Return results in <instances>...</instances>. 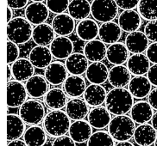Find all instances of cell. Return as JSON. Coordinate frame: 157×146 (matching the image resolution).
I'll return each mask as SVG.
<instances>
[{"mask_svg":"<svg viewBox=\"0 0 157 146\" xmlns=\"http://www.w3.org/2000/svg\"><path fill=\"white\" fill-rule=\"evenodd\" d=\"M133 105V96L124 88H114L107 94L105 106L113 115L126 114L131 110Z\"/></svg>","mask_w":157,"mask_h":146,"instance_id":"6da1fadb","label":"cell"},{"mask_svg":"<svg viewBox=\"0 0 157 146\" xmlns=\"http://www.w3.org/2000/svg\"><path fill=\"white\" fill-rule=\"evenodd\" d=\"M70 118L61 110H53L46 114L43 119V127L51 137H57L69 132Z\"/></svg>","mask_w":157,"mask_h":146,"instance_id":"7a4b0ae2","label":"cell"},{"mask_svg":"<svg viewBox=\"0 0 157 146\" xmlns=\"http://www.w3.org/2000/svg\"><path fill=\"white\" fill-rule=\"evenodd\" d=\"M33 24L22 16L15 17L7 25L8 40L17 45L27 43L32 38Z\"/></svg>","mask_w":157,"mask_h":146,"instance_id":"3957f363","label":"cell"},{"mask_svg":"<svg viewBox=\"0 0 157 146\" xmlns=\"http://www.w3.org/2000/svg\"><path fill=\"white\" fill-rule=\"evenodd\" d=\"M132 118L122 114L116 115L108 126V132L110 133L115 141L120 142L129 140L134 136L136 125Z\"/></svg>","mask_w":157,"mask_h":146,"instance_id":"277c9868","label":"cell"},{"mask_svg":"<svg viewBox=\"0 0 157 146\" xmlns=\"http://www.w3.org/2000/svg\"><path fill=\"white\" fill-rule=\"evenodd\" d=\"M46 110L41 101L36 100H27L19 108V116L30 126L39 125L45 118Z\"/></svg>","mask_w":157,"mask_h":146,"instance_id":"5b68a950","label":"cell"},{"mask_svg":"<svg viewBox=\"0 0 157 146\" xmlns=\"http://www.w3.org/2000/svg\"><path fill=\"white\" fill-rule=\"evenodd\" d=\"M91 6L93 17L99 23L111 22L117 16L119 7L115 0H93Z\"/></svg>","mask_w":157,"mask_h":146,"instance_id":"8992f818","label":"cell"},{"mask_svg":"<svg viewBox=\"0 0 157 146\" xmlns=\"http://www.w3.org/2000/svg\"><path fill=\"white\" fill-rule=\"evenodd\" d=\"M28 91L22 82L14 80L7 84V105L9 108H20L27 100Z\"/></svg>","mask_w":157,"mask_h":146,"instance_id":"52a82bcc","label":"cell"},{"mask_svg":"<svg viewBox=\"0 0 157 146\" xmlns=\"http://www.w3.org/2000/svg\"><path fill=\"white\" fill-rule=\"evenodd\" d=\"M49 16V9L42 2H34L27 5L25 18L33 25L44 23Z\"/></svg>","mask_w":157,"mask_h":146,"instance_id":"ba28073f","label":"cell"},{"mask_svg":"<svg viewBox=\"0 0 157 146\" xmlns=\"http://www.w3.org/2000/svg\"><path fill=\"white\" fill-rule=\"evenodd\" d=\"M53 56L57 60H67L74 52V43L67 36L56 37L49 45Z\"/></svg>","mask_w":157,"mask_h":146,"instance_id":"9c48e42d","label":"cell"},{"mask_svg":"<svg viewBox=\"0 0 157 146\" xmlns=\"http://www.w3.org/2000/svg\"><path fill=\"white\" fill-rule=\"evenodd\" d=\"M52 27L55 32L59 36H68L73 34L75 28L74 19L69 14L60 13L57 14L53 18Z\"/></svg>","mask_w":157,"mask_h":146,"instance_id":"30bf717a","label":"cell"},{"mask_svg":"<svg viewBox=\"0 0 157 146\" xmlns=\"http://www.w3.org/2000/svg\"><path fill=\"white\" fill-rule=\"evenodd\" d=\"M88 122L93 128L100 130L109 126L111 120V113L105 107H94L88 114Z\"/></svg>","mask_w":157,"mask_h":146,"instance_id":"8fae6325","label":"cell"},{"mask_svg":"<svg viewBox=\"0 0 157 146\" xmlns=\"http://www.w3.org/2000/svg\"><path fill=\"white\" fill-rule=\"evenodd\" d=\"M118 24L125 32H134L142 25V16L134 9H124L119 15Z\"/></svg>","mask_w":157,"mask_h":146,"instance_id":"7c38bea8","label":"cell"},{"mask_svg":"<svg viewBox=\"0 0 157 146\" xmlns=\"http://www.w3.org/2000/svg\"><path fill=\"white\" fill-rule=\"evenodd\" d=\"M53 57L54 56L49 48H48L46 46L39 45L35 46L29 55V60L33 65L38 69L47 68L52 63Z\"/></svg>","mask_w":157,"mask_h":146,"instance_id":"4fadbf2b","label":"cell"},{"mask_svg":"<svg viewBox=\"0 0 157 146\" xmlns=\"http://www.w3.org/2000/svg\"><path fill=\"white\" fill-rule=\"evenodd\" d=\"M67 72L66 64L55 61L45 68V78L52 85H60L67 78Z\"/></svg>","mask_w":157,"mask_h":146,"instance_id":"5bb4252c","label":"cell"},{"mask_svg":"<svg viewBox=\"0 0 157 146\" xmlns=\"http://www.w3.org/2000/svg\"><path fill=\"white\" fill-rule=\"evenodd\" d=\"M92 126L89 122L79 119L74 120L71 124L69 128V136L74 139L75 143H86L89 140L93 134Z\"/></svg>","mask_w":157,"mask_h":146,"instance_id":"9a60e30c","label":"cell"},{"mask_svg":"<svg viewBox=\"0 0 157 146\" xmlns=\"http://www.w3.org/2000/svg\"><path fill=\"white\" fill-rule=\"evenodd\" d=\"M148 37L145 33L141 31H134L129 33L125 39V45L132 53H143L148 47Z\"/></svg>","mask_w":157,"mask_h":146,"instance_id":"2e32d148","label":"cell"},{"mask_svg":"<svg viewBox=\"0 0 157 146\" xmlns=\"http://www.w3.org/2000/svg\"><path fill=\"white\" fill-rule=\"evenodd\" d=\"M11 69L13 78L20 82H26L34 76L35 73V66L30 60L25 58L16 60L12 64Z\"/></svg>","mask_w":157,"mask_h":146,"instance_id":"e0dca14e","label":"cell"},{"mask_svg":"<svg viewBox=\"0 0 157 146\" xmlns=\"http://www.w3.org/2000/svg\"><path fill=\"white\" fill-rule=\"evenodd\" d=\"M63 90L67 96L77 98L84 95L86 91V81L81 75H71L63 82Z\"/></svg>","mask_w":157,"mask_h":146,"instance_id":"ac0fdd59","label":"cell"},{"mask_svg":"<svg viewBox=\"0 0 157 146\" xmlns=\"http://www.w3.org/2000/svg\"><path fill=\"white\" fill-rule=\"evenodd\" d=\"M152 106L145 100H139L136 102L130 110V115L136 123L145 124L149 122L153 118L154 111Z\"/></svg>","mask_w":157,"mask_h":146,"instance_id":"d6986e66","label":"cell"},{"mask_svg":"<svg viewBox=\"0 0 157 146\" xmlns=\"http://www.w3.org/2000/svg\"><path fill=\"white\" fill-rule=\"evenodd\" d=\"M86 77L91 83L103 84L106 82L109 77V70L106 64L98 62H92L86 71Z\"/></svg>","mask_w":157,"mask_h":146,"instance_id":"ffe728a7","label":"cell"},{"mask_svg":"<svg viewBox=\"0 0 157 146\" xmlns=\"http://www.w3.org/2000/svg\"><path fill=\"white\" fill-rule=\"evenodd\" d=\"M48 83L46 78L41 75H35L26 81L25 87L29 96L32 98H41L48 91Z\"/></svg>","mask_w":157,"mask_h":146,"instance_id":"44dd1931","label":"cell"},{"mask_svg":"<svg viewBox=\"0 0 157 146\" xmlns=\"http://www.w3.org/2000/svg\"><path fill=\"white\" fill-rule=\"evenodd\" d=\"M157 131L152 125L141 124L136 128L134 133L135 142L141 146H149L155 144L157 137Z\"/></svg>","mask_w":157,"mask_h":146,"instance_id":"7402d4cb","label":"cell"},{"mask_svg":"<svg viewBox=\"0 0 157 146\" xmlns=\"http://www.w3.org/2000/svg\"><path fill=\"white\" fill-rule=\"evenodd\" d=\"M128 87L129 92L135 98L143 99L149 95L152 84L148 78L143 76H135L129 81Z\"/></svg>","mask_w":157,"mask_h":146,"instance_id":"603a6c76","label":"cell"},{"mask_svg":"<svg viewBox=\"0 0 157 146\" xmlns=\"http://www.w3.org/2000/svg\"><path fill=\"white\" fill-rule=\"evenodd\" d=\"M108 80L114 88H124L131 80L130 71L124 65H115L109 71Z\"/></svg>","mask_w":157,"mask_h":146,"instance_id":"cb8c5ba5","label":"cell"},{"mask_svg":"<svg viewBox=\"0 0 157 146\" xmlns=\"http://www.w3.org/2000/svg\"><path fill=\"white\" fill-rule=\"evenodd\" d=\"M88 104L85 100L80 98H72L67 103L66 113L70 119L73 120L84 119L89 114Z\"/></svg>","mask_w":157,"mask_h":146,"instance_id":"d4e9b609","label":"cell"},{"mask_svg":"<svg viewBox=\"0 0 157 146\" xmlns=\"http://www.w3.org/2000/svg\"><path fill=\"white\" fill-rule=\"evenodd\" d=\"M84 54L91 62L102 61L106 57L107 48L105 43L101 40H93L87 41L84 46Z\"/></svg>","mask_w":157,"mask_h":146,"instance_id":"484cf974","label":"cell"},{"mask_svg":"<svg viewBox=\"0 0 157 146\" xmlns=\"http://www.w3.org/2000/svg\"><path fill=\"white\" fill-rule=\"evenodd\" d=\"M122 28L118 23L114 22L104 23L99 27L98 36L104 43L113 44L120 40L122 36Z\"/></svg>","mask_w":157,"mask_h":146,"instance_id":"4316f807","label":"cell"},{"mask_svg":"<svg viewBox=\"0 0 157 146\" xmlns=\"http://www.w3.org/2000/svg\"><path fill=\"white\" fill-rule=\"evenodd\" d=\"M106 90L101 84L91 83L86 89L84 93V99L88 105L91 107H98L105 102Z\"/></svg>","mask_w":157,"mask_h":146,"instance_id":"83f0119b","label":"cell"},{"mask_svg":"<svg viewBox=\"0 0 157 146\" xmlns=\"http://www.w3.org/2000/svg\"><path fill=\"white\" fill-rule=\"evenodd\" d=\"M56 38V32L52 25L48 23H42L36 25L33 30L32 39L39 46H48Z\"/></svg>","mask_w":157,"mask_h":146,"instance_id":"f1b7e54d","label":"cell"},{"mask_svg":"<svg viewBox=\"0 0 157 146\" xmlns=\"http://www.w3.org/2000/svg\"><path fill=\"white\" fill-rule=\"evenodd\" d=\"M99 27L98 23L93 19H84L79 21L76 26L77 36L84 41H90L95 40L98 35Z\"/></svg>","mask_w":157,"mask_h":146,"instance_id":"f546056e","label":"cell"},{"mask_svg":"<svg viewBox=\"0 0 157 146\" xmlns=\"http://www.w3.org/2000/svg\"><path fill=\"white\" fill-rule=\"evenodd\" d=\"M88 59L84 53H74L66 60V67L71 75H82L86 71L88 66Z\"/></svg>","mask_w":157,"mask_h":146,"instance_id":"4dcf8cb0","label":"cell"},{"mask_svg":"<svg viewBox=\"0 0 157 146\" xmlns=\"http://www.w3.org/2000/svg\"><path fill=\"white\" fill-rule=\"evenodd\" d=\"M127 67L134 76H143L148 73L150 68V61L147 55L143 53H134L128 60Z\"/></svg>","mask_w":157,"mask_h":146,"instance_id":"1f68e13d","label":"cell"},{"mask_svg":"<svg viewBox=\"0 0 157 146\" xmlns=\"http://www.w3.org/2000/svg\"><path fill=\"white\" fill-rule=\"evenodd\" d=\"M129 52L126 45L116 42L107 48L106 59L112 64H123L129 60Z\"/></svg>","mask_w":157,"mask_h":146,"instance_id":"d6a6232c","label":"cell"},{"mask_svg":"<svg viewBox=\"0 0 157 146\" xmlns=\"http://www.w3.org/2000/svg\"><path fill=\"white\" fill-rule=\"evenodd\" d=\"M25 122L14 114H7V141L17 139L25 133Z\"/></svg>","mask_w":157,"mask_h":146,"instance_id":"836d02e7","label":"cell"},{"mask_svg":"<svg viewBox=\"0 0 157 146\" xmlns=\"http://www.w3.org/2000/svg\"><path fill=\"white\" fill-rule=\"evenodd\" d=\"M47 132L44 127L34 125L29 127L23 134V140L29 146H42L47 142Z\"/></svg>","mask_w":157,"mask_h":146,"instance_id":"e575fe53","label":"cell"},{"mask_svg":"<svg viewBox=\"0 0 157 146\" xmlns=\"http://www.w3.org/2000/svg\"><path fill=\"white\" fill-rule=\"evenodd\" d=\"M45 103L52 110L62 109L67 103V95L59 88L51 89L45 96Z\"/></svg>","mask_w":157,"mask_h":146,"instance_id":"d590c367","label":"cell"},{"mask_svg":"<svg viewBox=\"0 0 157 146\" xmlns=\"http://www.w3.org/2000/svg\"><path fill=\"white\" fill-rule=\"evenodd\" d=\"M68 14L77 21L86 19L92 12V6L88 0H72L68 6Z\"/></svg>","mask_w":157,"mask_h":146,"instance_id":"8d00e7d4","label":"cell"},{"mask_svg":"<svg viewBox=\"0 0 157 146\" xmlns=\"http://www.w3.org/2000/svg\"><path fill=\"white\" fill-rule=\"evenodd\" d=\"M138 12L147 21L157 20V0H140Z\"/></svg>","mask_w":157,"mask_h":146,"instance_id":"74e56055","label":"cell"},{"mask_svg":"<svg viewBox=\"0 0 157 146\" xmlns=\"http://www.w3.org/2000/svg\"><path fill=\"white\" fill-rule=\"evenodd\" d=\"M89 146H114L116 145L115 139L110 133L105 131H98L92 134L87 141Z\"/></svg>","mask_w":157,"mask_h":146,"instance_id":"f35d334b","label":"cell"},{"mask_svg":"<svg viewBox=\"0 0 157 146\" xmlns=\"http://www.w3.org/2000/svg\"><path fill=\"white\" fill-rule=\"evenodd\" d=\"M46 5L52 13L60 14L64 13L68 9L69 0H46Z\"/></svg>","mask_w":157,"mask_h":146,"instance_id":"ab89813d","label":"cell"},{"mask_svg":"<svg viewBox=\"0 0 157 146\" xmlns=\"http://www.w3.org/2000/svg\"><path fill=\"white\" fill-rule=\"evenodd\" d=\"M20 54V49L18 45L8 40L7 41V64H13L18 60Z\"/></svg>","mask_w":157,"mask_h":146,"instance_id":"60d3db41","label":"cell"},{"mask_svg":"<svg viewBox=\"0 0 157 146\" xmlns=\"http://www.w3.org/2000/svg\"><path fill=\"white\" fill-rule=\"evenodd\" d=\"M144 33L152 42H157V20L148 21L144 27Z\"/></svg>","mask_w":157,"mask_h":146,"instance_id":"b9f144b4","label":"cell"},{"mask_svg":"<svg viewBox=\"0 0 157 146\" xmlns=\"http://www.w3.org/2000/svg\"><path fill=\"white\" fill-rule=\"evenodd\" d=\"M53 146H72L75 145V141L70 136L62 135L60 137H57L54 140Z\"/></svg>","mask_w":157,"mask_h":146,"instance_id":"7bdbcfd3","label":"cell"},{"mask_svg":"<svg viewBox=\"0 0 157 146\" xmlns=\"http://www.w3.org/2000/svg\"><path fill=\"white\" fill-rule=\"evenodd\" d=\"M117 6L122 9H133L138 6L140 0H115Z\"/></svg>","mask_w":157,"mask_h":146,"instance_id":"ee69618b","label":"cell"},{"mask_svg":"<svg viewBox=\"0 0 157 146\" xmlns=\"http://www.w3.org/2000/svg\"><path fill=\"white\" fill-rule=\"evenodd\" d=\"M146 55L153 64H157V42H153L146 50Z\"/></svg>","mask_w":157,"mask_h":146,"instance_id":"f6af8a7d","label":"cell"},{"mask_svg":"<svg viewBox=\"0 0 157 146\" xmlns=\"http://www.w3.org/2000/svg\"><path fill=\"white\" fill-rule=\"evenodd\" d=\"M147 74H148L147 78L150 81L151 84L157 87V64H154L152 66H150Z\"/></svg>","mask_w":157,"mask_h":146,"instance_id":"bcb514c9","label":"cell"},{"mask_svg":"<svg viewBox=\"0 0 157 146\" xmlns=\"http://www.w3.org/2000/svg\"><path fill=\"white\" fill-rule=\"evenodd\" d=\"M29 0H8V6L11 9H20L28 5Z\"/></svg>","mask_w":157,"mask_h":146,"instance_id":"7dc6e473","label":"cell"},{"mask_svg":"<svg viewBox=\"0 0 157 146\" xmlns=\"http://www.w3.org/2000/svg\"><path fill=\"white\" fill-rule=\"evenodd\" d=\"M148 100L154 109L157 110V87L150 91L148 95Z\"/></svg>","mask_w":157,"mask_h":146,"instance_id":"c3c4849f","label":"cell"},{"mask_svg":"<svg viewBox=\"0 0 157 146\" xmlns=\"http://www.w3.org/2000/svg\"><path fill=\"white\" fill-rule=\"evenodd\" d=\"M9 146H24L27 145L26 143L24 140H21L20 138H17V139H14V140H11V141H9V143L7 144Z\"/></svg>","mask_w":157,"mask_h":146,"instance_id":"681fc988","label":"cell"},{"mask_svg":"<svg viewBox=\"0 0 157 146\" xmlns=\"http://www.w3.org/2000/svg\"><path fill=\"white\" fill-rule=\"evenodd\" d=\"M12 19H13V11H12V9L8 6V8H7V22L9 23Z\"/></svg>","mask_w":157,"mask_h":146,"instance_id":"f907efd6","label":"cell"},{"mask_svg":"<svg viewBox=\"0 0 157 146\" xmlns=\"http://www.w3.org/2000/svg\"><path fill=\"white\" fill-rule=\"evenodd\" d=\"M117 146H134V144L129 142V140H125V141H120L117 144H116Z\"/></svg>","mask_w":157,"mask_h":146,"instance_id":"816d5d0a","label":"cell"},{"mask_svg":"<svg viewBox=\"0 0 157 146\" xmlns=\"http://www.w3.org/2000/svg\"><path fill=\"white\" fill-rule=\"evenodd\" d=\"M151 121H152V126H154V128H155V130L157 131V112L154 114L152 119H151Z\"/></svg>","mask_w":157,"mask_h":146,"instance_id":"f5cc1de1","label":"cell"},{"mask_svg":"<svg viewBox=\"0 0 157 146\" xmlns=\"http://www.w3.org/2000/svg\"><path fill=\"white\" fill-rule=\"evenodd\" d=\"M12 76H13V74H12V69L10 66V64H8V65H7V80H8V82L10 80V78H11Z\"/></svg>","mask_w":157,"mask_h":146,"instance_id":"db71d44e","label":"cell"},{"mask_svg":"<svg viewBox=\"0 0 157 146\" xmlns=\"http://www.w3.org/2000/svg\"><path fill=\"white\" fill-rule=\"evenodd\" d=\"M33 2H43V1H45V0H31Z\"/></svg>","mask_w":157,"mask_h":146,"instance_id":"11a10c76","label":"cell"},{"mask_svg":"<svg viewBox=\"0 0 157 146\" xmlns=\"http://www.w3.org/2000/svg\"><path fill=\"white\" fill-rule=\"evenodd\" d=\"M155 145H157V137H156V139H155V144H154Z\"/></svg>","mask_w":157,"mask_h":146,"instance_id":"9f6ffc18","label":"cell"}]
</instances>
